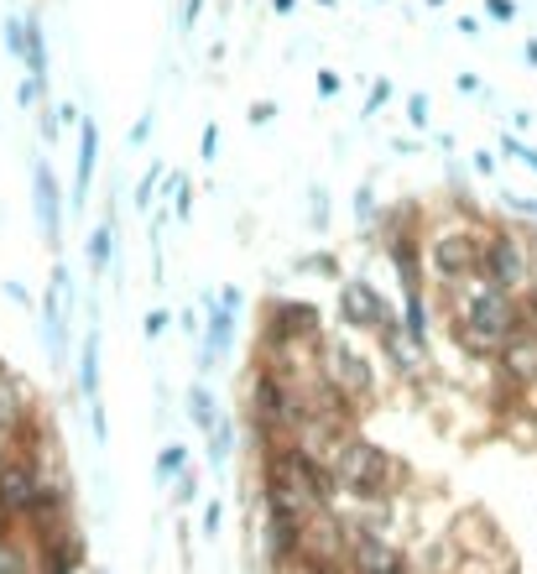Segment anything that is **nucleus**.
Masks as SVG:
<instances>
[{
    "label": "nucleus",
    "mask_w": 537,
    "mask_h": 574,
    "mask_svg": "<svg viewBox=\"0 0 537 574\" xmlns=\"http://www.w3.org/2000/svg\"><path fill=\"white\" fill-rule=\"evenodd\" d=\"M522 58H527V69H537V37H527V43H522Z\"/></svg>",
    "instance_id": "09e8293b"
},
{
    "label": "nucleus",
    "mask_w": 537,
    "mask_h": 574,
    "mask_svg": "<svg viewBox=\"0 0 537 574\" xmlns=\"http://www.w3.org/2000/svg\"><path fill=\"white\" fill-rule=\"evenodd\" d=\"M5 376H11V366H5V356H0V382H5Z\"/></svg>",
    "instance_id": "603ef678"
},
{
    "label": "nucleus",
    "mask_w": 537,
    "mask_h": 574,
    "mask_svg": "<svg viewBox=\"0 0 537 574\" xmlns=\"http://www.w3.org/2000/svg\"><path fill=\"white\" fill-rule=\"evenodd\" d=\"M402 330H407V335H413L422 350H428L433 313H428V292H422V287H407V292H402Z\"/></svg>",
    "instance_id": "dca6fc26"
},
{
    "label": "nucleus",
    "mask_w": 537,
    "mask_h": 574,
    "mask_svg": "<svg viewBox=\"0 0 537 574\" xmlns=\"http://www.w3.org/2000/svg\"><path fill=\"white\" fill-rule=\"evenodd\" d=\"M163 178H167L163 163H152V168H146V178L136 183V210H152V193H157V183H163Z\"/></svg>",
    "instance_id": "a878e982"
},
{
    "label": "nucleus",
    "mask_w": 537,
    "mask_h": 574,
    "mask_svg": "<svg viewBox=\"0 0 537 574\" xmlns=\"http://www.w3.org/2000/svg\"><path fill=\"white\" fill-rule=\"evenodd\" d=\"M303 574H339V564H303Z\"/></svg>",
    "instance_id": "8fccbe9b"
},
{
    "label": "nucleus",
    "mask_w": 537,
    "mask_h": 574,
    "mask_svg": "<svg viewBox=\"0 0 537 574\" xmlns=\"http://www.w3.org/2000/svg\"><path fill=\"white\" fill-rule=\"evenodd\" d=\"M0 574H37V549L16 533H0Z\"/></svg>",
    "instance_id": "a211bd4d"
},
{
    "label": "nucleus",
    "mask_w": 537,
    "mask_h": 574,
    "mask_svg": "<svg viewBox=\"0 0 537 574\" xmlns=\"http://www.w3.org/2000/svg\"><path fill=\"white\" fill-rule=\"evenodd\" d=\"M79 392L84 403H99V324L90 313V335H84V356H79Z\"/></svg>",
    "instance_id": "f3484780"
},
{
    "label": "nucleus",
    "mask_w": 537,
    "mask_h": 574,
    "mask_svg": "<svg viewBox=\"0 0 537 574\" xmlns=\"http://www.w3.org/2000/svg\"><path fill=\"white\" fill-rule=\"evenodd\" d=\"M355 225H360V230H375V189L371 183L355 189Z\"/></svg>",
    "instance_id": "b1692460"
},
{
    "label": "nucleus",
    "mask_w": 537,
    "mask_h": 574,
    "mask_svg": "<svg viewBox=\"0 0 537 574\" xmlns=\"http://www.w3.org/2000/svg\"><path fill=\"white\" fill-rule=\"evenodd\" d=\"M230 444H235V433H230V423H225V412H219V423L210 429V465H225Z\"/></svg>",
    "instance_id": "393cba45"
},
{
    "label": "nucleus",
    "mask_w": 537,
    "mask_h": 574,
    "mask_svg": "<svg viewBox=\"0 0 537 574\" xmlns=\"http://www.w3.org/2000/svg\"><path fill=\"white\" fill-rule=\"evenodd\" d=\"M480 246H486V230H475V225H460V219H449L439 225L428 246H422V262H428V277L444 287H460L469 277H480Z\"/></svg>",
    "instance_id": "20e7f679"
},
{
    "label": "nucleus",
    "mask_w": 537,
    "mask_h": 574,
    "mask_svg": "<svg viewBox=\"0 0 537 574\" xmlns=\"http://www.w3.org/2000/svg\"><path fill=\"white\" fill-rule=\"evenodd\" d=\"M43 476H47V459L43 455L5 444V455H0V517H5L11 527L26 523V512H32V502H37Z\"/></svg>",
    "instance_id": "0eeeda50"
},
{
    "label": "nucleus",
    "mask_w": 537,
    "mask_h": 574,
    "mask_svg": "<svg viewBox=\"0 0 537 574\" xmlns=\"http://www.w3.org/2000/svg\"><path fill=\"white\" fill-rule=\"evenodd\" d=\"M293 5H298V0H272V11H277V16H287Z\"/></svg>",
    "instance_id": "3c124183"
},
{
    "label": "nucleus",
    "mask_w": 537,
    "mask_h": 574,
    "mask_svg": "<svg viewBox=\"0 0 537 574\" xmlns=\"http://www.w3.org/2000/svg\"><path fill=\"white\" fill-rule=\"evenodd\" d=\"M475 172H480V178H496V157H491V152H475Z\"/></svg>",
    "instance_id": "37998d69"
},
{
    "label": "nucleus",
    "mask_w": 537,
    "mask_h": 574,
    "mask_svg": "<svg viewBox=\"0 0 537 574\" xmlns=\"http://www.w3.org/2000/svg\"><path fill=\"white\" fill-rule=\"evenodd\" d=\"M5 298H11V303H32V292H26L22 283H5Z\"/></svg>",
    "instance_id": "49530a36"
},
{
    "label": "nucleus",
    "mask_w": 537,
    "mask_h": 574,
    "mask_svg": "<svg viewBox=\"0 0 537 574\" xmlns=\"http://www.w3.org/2000/svg\"><path fill=\"white\" fill-rule=\"evenodd\" d=\"M308 210H313V225H324V219H329V199H324V189H308Z\"/></svg>",
    "instance_id": "e433bc0d"
},
{
    "label": "nucleus",
    "mask_w": 537,
    "mask_h": 574,
    "mask_svg": "<svg viewBox=\"0 0 537 574\" xmlns=\"http://www.w3.org/2000/svg\"><path fill=\"white\" fill-rule=\"evenodd\" d=\"M90 418H94V444H105L110 439V423H105V407L90 403Z\"/></svg>",
    "instance_id": "ea45409f"
},
{
    "label": "nucleus",
    "mask_w": 537,
    "mask_h": 574,
    "mask_svg": "<svg viewBox=\"0 0 537 574\" xmlns=\"http://www.w3.org/2000/svg\"><path fill=\"white\" fill-rule=\"evenodd\" d=\"M219 142H225V136H219V125H204V142H199V157H204V163H214V157H219Z\"/></svg>",
    "instance_id": "72a5a7b5"
},
{
    "label": "nucleus",
    "mask_w": 537,
    "mask_h": 574,
    "mask_svg": "<svg viewBox=\"0 0 537 574\" xmlns=\"http://www.w3.org/2000/svg\"><path fill=\"white\" fill-rule=\"evenodd\" d=\"M43 335H47V350L63 356V309H58V287H47V298H43Z\"/></svg>",
    "instance_id": "4be33fe9"
},
{
    "label": "nucleus",
    "mask_w": 537,
    "mask_h": 574,
    "mask_svg": "<svg viewBox=\"0 0 537 574\" xmlns=\"http://www.w3.org/2000/svg\"><path fill=\"white\" fill-rule=\"evenodd\" d=\"M422 5H433V11H439V5H449V0H422Z\"/></svg>",
    "instance_id": "864d4df0"
},
{
    "label": "nucleus",
    "mask_w": 537,
    "mask_h": 574,
    "mask_svg": "<svg viewBox=\"0 0 537 574\" xmlns=\"http://www.w3.org/2000/svg\"><path fill=\"white\" fill-rule=\"evenodd\" d=\"M454 292V309H449V335L465 350L469 360H496V350L522 330V303L516 292H501L486 277H469V283L449 287Z\"/></svg>",
    "instance_id": "f257e3e1"
},
{
    "label": "nucleus",
    "mask_w": 537,
    "mask_h": 574,
    "mask_svg": "<svg viewBox=\"0 0 537 574\" xmlns=\"http://www.w3.org/2000/svg\"><path fill=\"white\" fill-rule=\"evenodd\" d=\"M167 319H172L167 309H152V313H146V324H141V330H146V339H157V335H163V330H167Z\"/></svg>",
    "instance_id": "f704fd0d"
},
{
    "label": "nucleus",
    "mask_w": 537,
    "mask_h": 574,
    "mask_svg": "<svg viewBox=\"0 0 537 574\" xmlns=\"http://www.w3.org/2000/svg\"><path fill=\"white\" fill-rule=\"evenodd\" d=\"M246 407H251V429L266 433V444H287L308 423V386L298 382V371L256 360V371L246 382Z\"/></svg>",
    "instance_id": "f03ea898"
},
{
    "label": "nucleus",
    "mask_w": 537,
    "mask_h": 574,
    "mask_svg": "<svg viewBox=\"0 0 537 574\" xmlns=\"http://www.w3.org/2000/svg\"><path fill=\"white\" fill-rule=\"evenodd\" d=\"M496 376H501V386H512V392H533L537 386V330L533 324H522L496 350Z\"/></svg>",
    "instance_id": "9d476101"
},
{
    "label": "nucleus",
    "mask_w": 537,
    "mask_h": 574,
    "mask_svg": "<svg viewBox=\"0 0 537 574\" xmlns=\"http://www.w3.org/2000/svg\"><path fill=\"white\" fill-rule=\"evenodd\" d=\"M319 5H334V0H319Z\"/></svg>",
    "instance_id": "5fc2aeb1"
},
{
    "label": "nucleus",
    "mask_w": 537,
    "mask_h": 574,
    "mask_svg": "<svg viewBox=\"0 0 537 574\" xmlns=\"http://www.w3.org/2000/svg\"><path fill=\"white\" fill-rule=\"evenodd\" d=\"M43 89H47L43 79H32V73H26L22 89H16V105H22V110H37V95H43Z\"/></svg>",
    "instance_id": "7c9ffc66"
},
{
    "label": "nucleus",
    "mask_w": 537,
    "mask_h": 574,
    "mask_svg": "<svg viewBox=\"0 0 537 574\" xmlns=\"http://www.w3.org/2000/svg\"><path fill=\"white\" fill-rule=\"evenodd\" d=\"M533 392H537V386H533Z\"/></svg>",
    "instance_id": "4d7b16f0"
},
{
    "label": "nucleus",
    "mask_w": 537,
    "mask_h": 574,
    "mask_svg": "<svg viewBox=\"0 0 537 574\" xmlns=\"http://www.w3.org/2000/svg\"><path fill=\"white\" fill-rule=\"evenodd\" d=\"M37 570L43 574H79L84 570V538L73 527H52L37 538Z\"/></svg>",
    "instance_id": "4468645a"
},
{
    "label": "nucleus",
    "mask_w": 537,
    "mask_h": 574,
    "mask_svg": "<svg viewBox=\"0 0 537 574\" xmlns=\"http://www.w3.org/2000/svg\"><path fill=\"white\" fill-rule=\"evenodd\" d=\"M313 84H319V95H339V84H345V79H339V73H334V69H319V79H313Z\"/></svg>",
    "instance_id": "c9c22d12"
},
{
    "label": "nucleus",
    "mask_w": 537,
    "mask_h": 574,
    "mask_svg": "<svg viewBox=\"0 0 537 574\" xmlns=\"http://www.w3.org/2000/svg\"><path fill=\"white\" fill-rule=\"evenodd\" d=\"M501 152H506V157H516L522 168H533V172H537V152H533L527 142H522V136H501Z\"/></svg>",
    "instance_id": "cd10ccee"
},
{
    "label": "nucleus",
    "mask_w": 537,
    "mask_h": 574,
    "mask_svg": "<svg viewBox=\"0 0 537 574\" xmlns=\"http://www.w3.org/2000/svg\"><path fill=\"white\" fill-rule=\"evenodd\" d=\"M392 95H397V84H392V79L381 73V79L371 84V99H366V116H375V110H381V105H386Z\"/></svg>",
    "instance_id": "c85d7f7f"
},
{
    "label": "nucleus",
    "mask_w": 537,
    "mask_h": 574,
    "mask_svg": "<svg viewBox=\"0 0 537 574\" xmlns=\"http://www.w3.org/2000/svg\"><path fill=\"white\" fill-rule=\"evenodd\" d=\"M58 120H69V125H79L84 116H79V105H58Z\"/></svg>",
    "instance_id": "de8ad7c7"
},
{
    "label": "nucleus",
    "mask_w": 537,
    "mask_h": 574,
    "mask_svg": "<svg viewBox=\"0 0 537 574\" xmlns=\"http://www.w3.org/2000/svg\"><path fill=\"white\" fill-rule=\"evenodd\" d=\"M219 523H225V506H219V502H210V506H204V533L214 538V533H219Z\"/></svg>",
    "instance_id": "a19ab883"
},
{
    "label": "nucleus",
    "mask_w": 537,
    "mask_h": 574,
    "mask_svg": "<svg viewBox=\"0 0 537 574\" xmlns=\"http://www.w3.org/2000/svg\"><path fill=\"white\" fill-rule=\"evenodd\" d=\"M240 303H246V292L235 283H225L219 292L204 298V350H199V371H214L219 360L235 350V319H240Z\"/></svg>",
    "instance_id": "6e6552de"
},
{
    "label": "nucleus",
    "mask_w": 537,
    "mask_h": 574,
    "mask_svg": "<svg viewBox=\"0 0 537 574\" xmlns=\"http://www.w3.org/2000/svg\"><path fill=\"white\" fill-rule=\"evenodd\" d=\"M188 418H193V429L199 433H210L214 423H219V403H214V392L204 382L188 386Z\"/></svg>",
    "instance_id": "aec40b11"
},
{
    "label": "nucleus",
    "mask_w": 537,
    "mask_h": 574,
    "mask_svg": "<svg viewBox=\"0 0 537 574\" xmlns=\"http://www.w3.org/2000/svg\"><path fill=\"white\" fill-rule=\"evenodd\" d=\"M110 256H116V219H99L90 230V272H110Z\"/></svg>",
    "instance_id": "412c9836"
},
{
    "label": "nucleus",
    "mask_w": 537,
    "mask_h": 574,
    "mask_svg": "<svg viewBox=\"0 0 537 574\" xmlns=\"http://www.w3.org/2000/svg\"><path fill=\"white\" fill-rule=\"evenodd\" d=\"M266 120H277V105H251V125H266Z\"/></svg>",
    "instance_id": "c03bdc74"
},
{
    "label": "nucleus",
    "mask_w": 537,
    "mask_h": 574,
    "mask_svg": "<svg viewBox=\"0 0 537 574\" xmlns=\"http://www.w3.org/2000/svg\"><path fill=\"white\" fill-rule=\"evenodd\" d=\"M375 339H381V360L397 371L402 382H418L422 371H428V350H422L418 339L402 330V309H386V313H381V324H375Z\"/></svg>",
    "instance_id": "1a4fd4ad"
},
{
    "label": "nucleus",
    "mask_w": 537,
    "mask_h": 574,
    "mask_svg": "<svg viewBox=\"0 0 537 574\" xmlns=\"http://www.w3.org/2000/svg\"><path fill=\"white\" fill-rule=\"evenodd\" d=\"M329 470H334V480H339V497H350V502H360V506H386L392 497H397L402 476H407L392 450H381V444L360 439V433L334 450Z\"/></svg>",
    "instance_id": "7ed1b4c3"
},
{
    "label": "nucleus",
    "mask_w": 537,
    "mask_h": 574,
    "mask_svg": "<svg viewBox=\"0 0 537 574\" xmlns=\"http://www.w3.org/2000/svg\"><path fill=\"white\" fill-rule=\"evenodd\" d=\"M293 272H319V277H334V283H339V256H298Z\"/></svg>",
    "instance_id": "bb28decb"
},
{
    "label": "nucleus",
    "mask_w": 537,
    "mask_h": 574,
    "mask_svg": "<svg viewBox=\"0 0 537 574\" xmlns=\"http://www.w3.org/2000/svg\"><path fill=\"white\" fill-rule=\"evenodd\" d=\"M386 309H392V303H386L366 277H345V283H339V324H350V330H371L375 335V324H381V313Z\"/></svg>",
    "instance_id": "ddd939ff"
},
{
    "label": "nucleus",
    "mask_w": 537,
    "mask_h": 574,
    "mask_svg": "<svg viewBox=\"0 0 537 574\" xmlns=\"http://www.w3.org/2000/svg\"><path fill=\"white\" fill-rule=\"evenodd\" d=\"M152 120H157V116L146 110V116H141L136 125H131V146H146V142H152Z\"/></svg>",
    "instance_id": "58836bf2"
},
{
    "label": "nucleus",
    "mask_w": 537,
    "mask_h": 574,
    "mask_svg": "<svg viewBox=\"0 0 537 574\" xmlns=\"http://www.w3.org/2000/svg\"><path fill=\"white\" fill-rule=\"evenodd\" d=\"M183 470H188V450L183 444H163L157 450V486H172Z\"/></svg>",
    "instance_id": "5701e85b"
},
{
    "label": "nucleus",
    "mask_w": 537,
    "mask_h": 574,
    "mask_svg": "<svg viewBox=\"0 0 537 574\" xmlns=\"http://www.w3.org/2000/svg\"><path fill=\"white\" fill-rule=\"evenodd\" d=\"M350 543H345V570L350 574H397L407 570L402 564V549L397 543H386L381 533H345Z\"/></svg>",
    "instance_id": "9b49d317"
},
{
    "label": "nucleus",
    "mask_w": 537,
    "mask_h": 574,
    "mask_svg": "<svg viewBox=\"0 0 537 574\" xmlns=\"http://www.w3.org/2000/svg\"><path fill=\"white\" fill-rule=\"evenodd\" d=\"M26 412H32V407H26L22 386H16L11 376H5V382H0V444H5L11 433L22 429V423H26Z\"/></svg>",
    "instance_id": "6ab92c4d"
},
{
    "label": "nucleus",
    "mask_w": 537,
    "mask_h": 574,
    "mask_svg": "<svg viewBox=\"0 0 537 574\" xmlns=\"http://www.w3.org/2000/svg\"><path fill=\"white\" fill-rule=\"evenodd\" d=\"M94 172H99V120H79V163H73V204H90Z\"/></svg>",
    "instance_id": "2eb2a0df"
},
{
    "label": "nucleus",
    "mask_w": 537,
    "mask_h": 574,
    "mask_svg": "<svg viewBox=\"0 0 537 574\" xmlns=\"http://www.w3.org/2000/svg\"><path fill=\"white\" fill-rule=\"evenodd\" d=\"M172 199H178V219H188V215H193V189H188V178L178 183V193H172Z\"/></svg>",
    "instance_id": "79ce46f5"
},
{
    "label": "nucleus",
    "mask_w": 537,
    "mask_h": 574,
    "mask_svg": "<svg viewBox=\"0 0 537 574\" xmlns=\"http://www.w3.org/2000/svg\"><path fill=\"white\" fill-rule=\"evenodd\" d=\"M486 11H491V22H501V26L516 22V0H486Z\"/></svg>",
    "instance_id": "473e14b6"
},
{
    "label": "nucleus",
    "mask_w": 537,
    "mask_h": 574,
    "mask_svg": "<svg viewBox=\"0 0 537 574\" xmlns=\"http://www.w3.org/2000/svg\"><path fill=\"white\" fill-rule=\"evenodd\" d=\"M172 497H178V502H193V497H199V476H193V470H183V476H178V491H172Z\"/></svg>",
    "instance_id": "4c0bfd02"
},
{
    "label": "nucleus",
    "mask_w": 537,
    "mask_h": 574,
    "mask_svg": "<svg viewBox=\"0 0 537 574\" xmlns=\"http://www.w3.org/2000/svg\"><path fill=\"white\" fill-rule=\"evenodd\" d=\"M319 376L339 386L350 403L371 407L375 403V360L355 345V339H319Z\"/></svg>",
    "instance_id": "423d86ee"
},
{
    "label": "nucleus",
    "mask_w": 537,
    "mask_h": 574,
    "mask_svg": "<svg viewBox=\"0 0 537 574\" xmlns=\"http://www.w3.org/2000/svg\"><path fill=\"white\" fill-rule=\"evenodd\" d=\"M397 574H407V570H397Z\"/></svg>",
    "instance_id": "6e6d98bb"
},
{
    "label": "nucleus",
    "mask_w": 537,
    "mask_h": 574,
    "mask_svg": "<svg viewBox=\"0 0 537 574\" xmlns=\"http://www.w3.org/2000/svg\"><path fill=\"white\" fill-rule=\"evenodd\" d=\"M480 277L501 292H527L537 283V256L527 236L516 225H496L486 230V246H480Z\"/></svg>",
    "instance_id": "39448f33"
},
{
    "label": "nucleus",
    "mask_w": 537,
    "mask_h": 574,
    "mask_svg": "<svg viewBox=\"0 0 537 574\" xmlns=\"http://www.w3.org/2000/svg\"><path fill=\"white\" fill-rule=\"evenodd\" d=\"M454 84H460V95H480V79H475V73H460Z\"/></svg>",
    "instance_id": "a18cd8bd"
},
{
    "label": "nucleus",
    "mask_w": 537,
    "mask_h": 574,
    "mask_svg": "<svg viewBox=\"0 0 537 574\" xmlns=\"http://www.w3.org/2000/svg\"><path fill=\"white\" fill-rule=\"evenodd\" d=\"M32 215H37V230L47 246L63 240V189H58L47 163H32Z\"/></svg>",
    "instance_id": "f8f14e48"
},
{
    "label": "nucleus",
    "mask_w": 537,
    "mask_h": 574,
    "mask_svg": "<svg viewBox=\"0 0 537 574\" xmlns=\"http://www.w3.org/2000/svg\"><path fill=\"white\" fill-rule=\"evenodd\" d=\"M501 204H506V210H516V215L522 219H537V199H527V193H501Z\"/></svg>",
    "instance_id": "2f4dec72"
},
{
    "label": "nucleus",
    "mask_w": 537,
    "mask_h": 574,
    "mask_svg": "<svg viewBox=\"0 0 537 574\" xmlns=\"http://www.w3.org/2000/svg\"><path fill=\"white\" fill-rule=\"evenodd\" d=\"M407 120H413L418 131H428V120H433V105H428V95H407Z\"/></svg>",
    "instance_id": "c756f323"
}]
</instances>
